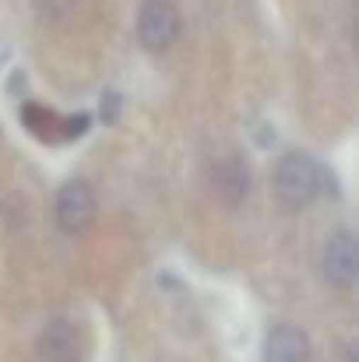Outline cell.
<instances>
[{
  "instance_id": "cell-1",
  "label": "cell",
  "mask_w": 359,
  "mask_h": 362,
  "mask_svg": "<svg viewBox=\"0 0 359 362\" xmlns=\"http://www.w3.org/2000/svg\"><path fill=\"white\" fill-rule=\"evenodd\" d=\"M271 187H275V197H278V204L285 211H303L324 190V169L310 155L289 151V155L278 158L275 176H271Z\"/></svg>"
},
{
  "instance_id": "cell-2",
  "label": "cell",
  "mask_w": 359,
  "mask_h": 362,
  "mask_svg": "<svg viewBox=\"0 0 359 362\" xmlns=\"http://www.w3.org/2000/svg\"><path fill=\"white\" fill-rule=\"evenodd\" d=\"M180 39V11L173 0H144L137 11V42L148 53H162Z\"/></svg>"
},
{
  "instance_id": "cell-3",
  "label": "cell",
  "mask_w": 359,
  "mask_h": 362,
  "mask_svg": "<svg viewBox=\"0 0 359 362\" xmlns=\"http://www.w3.org/2000/svg\"><path fill=\"white\" fill-rule=\"evenodd\" d=\"M321 274L331 288L349 292L359 278V243L349 229H338L335 236H328L324 253H321Z\"/></svg>"
},
{
  "instance_id": "cell-4",
  "label": "cell",
  "mask_w": 359,
  "mask_h": 362,
  "mask_svg": "<svg viewBox=\"0 0 359 362\" xmlns=\"http://www.w3.org/2000/svg\"><path fill=\"white\" fill-rule=\"evenodd\" d=\"M53 211H57V226H60L64 233H81V229H89L92 218H96V190H92V183L81 180V176L67 180V183L57 190Z\"/></svg>"
},
{
  "instance_id": "cell-5",
  "label": "cell",
  "mask_w": 359,
  "mask_h": 362,
  "mask_svg": "<svg viewBox=\"0 0 359 362\" xmlns=\"http://www.w3.org/2000/svg\"><path fill=\"white\" fill-rule=\"evenodd\" d=\"M310 341L296 324H275L264 338V362H307Z\"/></svg>"
},
{
  "instance_id": "cell-6",
  "label": "cell",
  "mask_w": 359,
  "mask_h": 362,
  "mask_svg": "<svg viewBox=\"0 0 359 362\" xmlns=\"http://www.w3.org/2000/svg\"><path fill=\"white\" fill-rule=\"evenodd\" d=\"M39 362H78V331L71 320L57 317L39 334Z\"/></svg>"
},
{
  "instance_id": "cell-7",
  "label": "cell",
  "mask_w": 359,
  "mask_h": 362,
  "mask_svg": "<svg viewBox=\"0 0 359 362\" xmlns=\"http://www.w3.org/2000/svg\"><path fill=\"white\" fill-rule=\"evenodd\" d=\"M246 187H250V165L239 155H229V158H222L215 165V194L226 204H239Z\"/></svg>"
},
{
  "instance_id": "cell-8",
  "label": "cell",
  "mask_w": 359,
  "mask_h": 362,
  "mask_svg": "<svg viewBox=\"0 0 359 362\" xmlns=\"http://www.w3.org/2000/svg\"><path fill=\"white\" fill-rule=\"evenodd\" d=\"M356 356H359L356 345H349V352H346V362H356Z\"/></svg>"
}]
</instances>
